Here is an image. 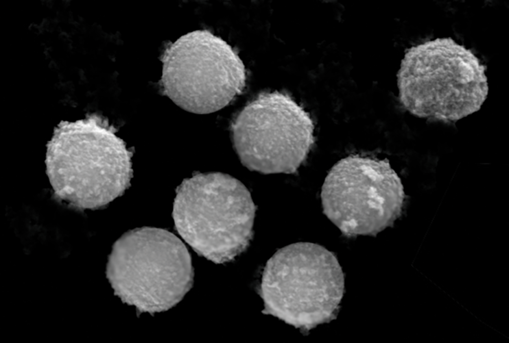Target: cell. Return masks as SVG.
<instances>
[{"instance_id": "cell-1", "label": "cell", "mask_w": 509, "mask_h": 343, "mask_svg": "<svg viewBox=\"0 0 509 343\" xmlns=\"http://www.w3.org/2000/svg\"><path fill=\"white\" fill-rule=\"evenodd\" d=\"M116 132L96 113L57 125L45 159L56 198L78 209H95L124 192L133 176L132 153Z\"/></svg>"}, {"instance_id": "cell-2", "label": "cell", "mask_w": 509, "mask_h": 343, "mask_svg": "<svg viewBox=\"0 0 509 343\" xmlns=\"http://www.w3.org/2000/svg\"><path fill=\"white\" fill-rule=\"evenodd\" d=\"M486 66L451 37L409 48L397 74L399 101L420 118L456 122L479 111L489 86Z\"/></svg>"}, {"instance_id": "cell-3", "label": "cell", "mask_w": 509, "mask_h": 343, "mask_svg": "<svg viewBox=\"0 0 509 343\" xmlns=\"http://www.w3.org/2000/svg\"><path fill=\"white\" fill-rule=\"evenodd\" d=\"M255 206L237 179L219 172L183 180L174 201L176 230L199 255L218 264L233 260L253 236Z\"/></svg>"}, {"instance_id": "cell-4", "label": "cell", "mask_w": 509, "mask_h": 343, "mask_svg": "<svg viewBox=\"0 0 509 343\" xmlns=\"http://www.w3.org/2000/svg\"><path fill=\"white\" fill-rule=\"evenodd\" d=\"M344 276L336 255L324 246L297 242L276 251L262 274L263 313L308 333L337 318Z\"/></svg>"}, {"instance_id": "cell-5", "label": "cell", "mask_w": 509, "mask_h": 343, "mask_svg": "<svg viewBox=\"0 0 509 343\" xmlns=\"http://www.w3.org/2000/svg\"><path fill=\"white\" fill-rule=\"evenodd\" d=\"M106 273L123 302L150 314L179 302L194 275L183 243L166 230L149 227L129 231L115 242Z\"/></svg>"}, {"instance_id": "cell-6", "label": "cell", "mask_w": 509, "mask_h": 343, "mask_svg": "<svg viewBox=\"0 0 509 343\" xmlns=\"http://www.w3.org/2000/svg\"><path fill=\"white\" fill-rule=\"evenodd\" d=\"M162 62L164 94L192 113L220 110L245 87V67L238 53L208 30L181 36L166 48Z\"/></svg>"}, {"instance_id": "cell-7", "label": "cell", "mask_w": 509, "mask_h": 343, "mask_svg": "<svg viewBox=\"0 0 509 343\" xmlns=\"http://www.w3.org/2000/svg\"><path fill=\"white\" fill-rule=\"evenodd\" d=\"M324 214L347 237L376 236L401 216L405 194L386 159L351 154L337 162L322 187Z\"/></svg>"}, {"instance_id": "cell-8", "label": "cell", "mask_w": 509, "mask_h": 343, "mask_svg": "<svg viewBox=\"0 0 509 343\" xmlns=\"http://www.w3.org/2000/svg\"><path fill=\"white\" fill-rule=\"evenodd\" d=\"M310 114L288 93L258 94L231 126L235 151L249 169L263 174L293 173L306 160L315 141Z\"/></svg>"}]
</instances>
